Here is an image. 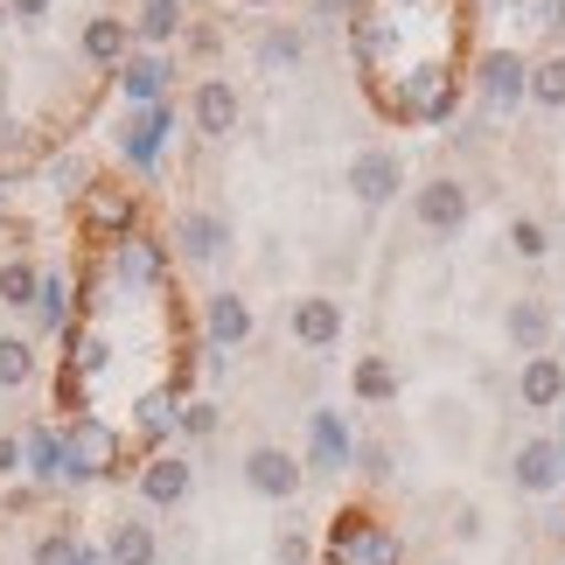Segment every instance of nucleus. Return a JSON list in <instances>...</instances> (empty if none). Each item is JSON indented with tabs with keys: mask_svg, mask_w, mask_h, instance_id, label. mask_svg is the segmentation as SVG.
I'll return each mask as SVG.
<instances>
[{
	"mask_svg": "<svg viewBox=\"0 0 565 565\" xmlns=\"http://www.w3.org/2000/svg\"><path fill=\"white\" fill-rule=\"evenodd\" d=\"M35 294H42L35 266L29 258H8V266H0V300H8V308H35Z\"/></svg>",
	"mask_w": 565,
	"mask_h": 565,
	"instance_id": "21",
	"label": "nucleus"
},
{
	"mask_svg": "<svg viewBox=\"0 0 565 565\" xmlns=\"http://www.w3.org/2000/svg\"><path fill=\"white\" fill-rule=\"evenodd\" d=\"M565 398V363L545 350V356H524V371H516V405L524 412H552Z\"/></svg>",
	"mask_w": 565,
	"mask_h": 565,
	"instance_id": "10",
	"label": "nucleus"
},
{
	"mask_svg": "<svg viewBox=\"0 0 565 565\" xmlns=\"http://www.w3.org/2000/svg\"><path fill=\"white\" fill-rule=\"evenodd\" d=\"M21 454H29V447H21V440H8V433H0V475H14V468H21Z\"/></svg>",
	"mask_w": 565,
	"mask_h": 565,
	"instance_id": "33",
	"label": "nucleus"
},
{
	"mask_svg": "<svg viewBox=\"0 0 565 565\" xmlns=\"http://www.w3.org/2000/svg\"><path fill=\"white\" fill-rule=\"evenodd\" d=\"M510 21L537 42H552V35H565V0H510Z\"/></svg>",
	"mask_w": 565,
	"mask_h": 565,
	"instance_id": "15",
	"label": "nucleus"
},
{
	"mask_svg": "<svg viewBox=\"0 0 565 565\" xmlns=\"http://www.w3.org/2000/svg\"><path fill=\"white\" fill-rule=\"evenodd\" d=\"M287 321H294V342H300V350H335V342H342V308H335L329 294H300Z\"/></svg>",
	"mask_w": 565,
	"mask_h": 565,
	"instance_id": "9",
	"label": "nucleus"
},
{
	"mask_svg": "<svg viewBox=\"0 0 565 565\" xmlns=\"http://www.w3.org/2000/svg\"><path fill=\"white\" fill-rule=\"evenodd\" d=\"M113 565H154V531L140 516H119L113 524Z\"/></svg>",
	"mask_w": 565,
	"mask_h": 565,
	"instance_id": "17",
	"label": "nucleus"
},
{
	"mask_svg": "<svg viewBox=\"0 0 565 565\" xmlns=\"http://www.w3.org/2000/svg\"><path fill=\"white\" fill-rule=\"evenodd\" d=\"M195 126H203L210 140H224L231 126H237V84H224V77L195 84Z\"/></svg>",
	"mask_w": 565,
	"mask_h": 565,
	"instance_id": "11",
	"label": "nucleus"
},
{
	"mask_svg": "<svg viewBox=\"0 0 565 565\" xmlns=\"http://www.w3.org/2000/svg\"><path fill=\"white\" fill-rule=\"evenodd\" d=\"M350 391H356L363 405H391V398H398V363H391V356H363Z\"/></svg>",
	"mask_w": 565,
	"mask_h": 565,
	"instance_id": "13",
	"label": "nucleus"
},
{
	"mask_svg": "<svg viewBox=\"0 0 565 565\" xmlns=\"http://www.w3.org/2000/svg\"><path fill=\"white\" fill-rule=\"evenodd\" d=\"M35 377V350L21 335H0V391H21Z\"/></svg>",
	"mask_w": 565,
	"mask_h": 565,
	"instance_id": "22",
	"label": "nucleus"
},
{
	"mask_svg": "<svg viewBox=\"0 0 565 565\" xmlns=\"http://www.w3.org/2000/svg\"><path fill=\"white\" fill-rule=\"evenodd\" d=\"M161 134H168V105L134 113V119H126V161H154L161 154Z\"/></svg>",
	"mask_w": 565,
	"mask_h": 565,
	"instance_id": "14",
	"label": "nucleus"
},
{
	"mask_svg": "<svg viewBox=\"0 0 565 565\" xmlns=\"http://www.w3.org/2000/svg\"><path fill=\"white\" fill-rule=\"evenodd\" d=\"M398 189H405V161L391 154V147H363V154L350 161V195H356V203L384 210Z\"/></svg>",
	"mask_w": 565,
	"mask_h": 565,
	"instance_id": "5",
	"label": "nucleus"
},
{
	"mask_svg": "<svg viewBox=\"0 0 565 565\" xmlns=\"http://www.w3.org/2000/svg\"><path fill=\"white\" fill-rule=\"evenodd\" d=\"M510 482L524 489V495H552L558 482H565V461H558V440H545V433H537V440H524L510 454Z\"/></svg>",
	"mask_w": 565,
	"mask_h": 565,
	"instance_id": "6",
	"label": "nucleus"
},
{
	"mask_svg": "<svg viewBox=\"0 0 565 565\" xmlns=\"http://www.w3.org/2000/svg\"><path fill=\"white\" fill-rule=\"evenodd\" d=\"M92 552L77 545L71 531H50V537H35V565H84Z\"/></svg>",
	"mask_w": 565,
	"mask_h": 565,
	"instance_id": "24",
	"label": "nucleus"
},
{
	"mask_svg": "<svg viewBox=\"0 0 565 565\" xmlns=\"http://www.w3.org/2000/svg\"><path fill=\"white\" fill-rule=\"evenodd\" d=\"M300 56V35L294 29H273L266 42H258V63H294Z\"/></svg>",
	"mask_w": 565,
	"mask_h": 565,
	"instance_id": "26",
	"label": "nucleus"
},
{
	"mask_svg": "<svg viewBox=\"0 0 565 565\" xmlns=\"http://www.w3.org/2000/svg\"><path fill=\"white\" fill-rule=\"evenodd\" d=\"M475 537H482V510L461 503V510H454V545H475Z\"/></svg>",
	"mask_w": 565,
	"mask_h": 565,
	"instance_id": "30",
	"label": "nucleus"
},
{
	"mask_svg": "<svg viewBox=\"0 0 565 565\" xmlns=\"http://www.w3.org/2000/svg\"><path fill=\"white\" fill-rule=\"evenodd\" d=\"M510 252L516 258H545L552 252V231L537 224V216H516V224H510Z\"/></svg>",
	"mask_w": 565,
	"mask_h": 565,
	"instance_id": "25",
	"label": "nucleus"
},
{
	"mask_svg": "<svg viewBox=\"0 0 565 565\" xmlns=\"http://www.w3.org/2000/svg\"><path fill=\"white\" fill-rule=\"evenodd\" d=\"M35 308H42V321H56V315H63V279H42Z\"/></svg>",
	"mask_w": 565,
	"mask_h": 565,
	"instance_id": "31",
	"label": "nucleus"
},
{
	"mask_svg": "<svg viewBox=\"0 0 565 565\" xmlns=\"http://www.w3.org/2000/svg\"><path fill=\"white\" fill-rule=\"evenodd\" d=\"M175 245H182L189 258H224V224H216V216H203V210H189L182 224H175Z\"/></svg>",
	"mask_w": 565,
	"mask_h": 565,
	"instance_id": "16",
	"label": "nucleus"
},
{
	"mask_svg": "<svg viewBox=\"0 0 565 565\" xmlns=\"http://www.w3.org/2000/svg\"><path fill=\"white\" fill-rule=\"evenodd\" d=\"M84 56H92V63H119L126 56V21H113V14L84 21Z\"/></svg>",
	"mask_w": 565,
	"mask_h": 565,
	"instance_id": "20",
	"label": "nucleus"
},
{
	"mask_svg": "<svg viewBox=\"0 0 565 565\" xmlns=\"http://www.w3.org/2000/svg\"><path fill=\"white\" fill-rule=\"evenodd\" d=\"M356 468L371 475V482H391V447H384V440H363V447H356Z\"/></svg>",
	"mask_w": 565,
	"mask_h": 565,
	"instance_id": "27",
	"label": "nucleus"
},
{
	"mask_svg": "<svg viewBox=\"0 0 565 565\" xmlns=\"http://www.w3.org/2000/svg\"><path fill=\"white\" fill-rule=\"evenodd\" d=\"M531 105L565 113V56H537V63H531Z\"/></svg>",
	"mask_w": 565,
	"mask_h": 565,
	"instance_id": "19",
	"label": "nucleus"
},
{
	"mask_svg": "<svg viewBox=\"0 0 565 565\" xmlns=\"http://www.w3.org/2000/svg\"><path fill=\"white\" fill-rule=\"evenodd\" d=\"M245 482L266 495V503H287V495H300L308 468H300V454H287V447H252L245 454Z\"/></svg>",
	"mask_w": 565,
	"mask_h": 565,
	"instance_id": "4",
	"label": "nucleus"
},
{
	"mask_svg": "<svg viewBox=\"0 0 565 565\" xmlns=\"http://www.w3.org/2000/svg\"><path fill=\"white\" fill-rule=\"evenodd\" d=\"M245 335H252L245 294H216V300H210V342H216V350H237Z\"/></svg>",
	"mask_w": 565,
	"mask_h": 565,
	"instance_id": "12",
	"label": "nucleus"
},
{
	"mask_svg": "<svg viewBox=\"0 0 565 565\" xmlns=\"http://www.w3.org/2000/svg\"><path fill=\"white\" fill-rule=\"evenodd\" d=\"M279 565H308V537H300V531L279 537Z\"/></svg>",
	"mask_w": 565,
	"mask_h": 565,
	"instance_id": "32",
	"label": "nucleus"
},
{
	"mask_svg": "<svg viewBox=\"0 0 565 565\" xmlns=\"http://www.w3.org/2000/svg\"><path fill=\"white\" fill-rule=\"evenodd\" d=\"M468 210H475V195H468V182H454V175H433L419 195H412V216H419L426 237H461Z\"/></svg>",
	"mask_w": 565,
	"mask_h": 565,
	"instance_id": "2",
	"label": "nucleus"
},
{
	"mask_svg": "<svg viewBox=\"0 0 565 565\" xmlns=\"http://www.w3.org/2000/svg\"><path fill=\"white\" fill-rule=\"evenodd\" d=\"M8 8H14L21 21H42V14H50V0H8Z\"/></svg>",
	"mask_w": 565,
	"mask_h": 565,
	"instance_id": "34",
	"label": "nucleus"
},
{
	"mask_svg": "<svg viewBox=\"0 0 565 565\" xmlns=\"http://www.w3.org/2000/svg\"><path fill=\"white\" fill-rule=\"evenodd\" d=\"M531 98V56L510 50V42H495V50L475 56V105H482L489 119L516 113V105Z\"/></svg>",
	"mask_w": 565,
	"mask_h": 565,
	"instance_id": "1",
	"label": "nucleus"
},
{
	"mask_svg": "<svg viewBox=\"0 0 565 565\" xmlns=\"http://www.w3.org/2000/svg\"><path fill=\"white\" fill-rule=\"evenodd\" d=\"M134 29H140L147 42H168V35H175V29H182V0H147V8H140V21H134Z\"/></svg>",
	"mask_w": 565,
	"mask_h": 565,
	"instance_id": "23",
	"label": "nucleus"
},
{
	"mask_svg": "<svg viewBox=\"0 0 565 565\" xmlns=\"http://www.w3.org/2000/svg\"><path fill=\"white\" fill-rule=\"evenodd\" d=\"M315 454H321V461H342V433H335L329 412H315Z\"/></svg>",
	"mask_w": 565,
	"mask_h": 565,
	"instance_id": "29",
	"label": "nucleus"
},
{
	"mask_svg": "<svg viewBox=\"0 0 565 565\" xmlns=\"http://www.w3.org/2000/svg\"><path fill=\"white\" fill-rule=\"evenodd\" d=\"M182 433H195V440H210V433H216V405H210V398L182 405Z\"/></svg>",
	"mask_w": 565,
	"mask_h": 565,
	"instance_id": "28",
	"label": "nucleus"
},
{
	"mask_svg": "<svg viewBox=\"0 0 565 565\" xmlns=\"http://www.w3.org/2000/svg\"><path fill=\"white\" fill-rule=\"evenodd\" d=\"M119 77H126V98H140V105H161V92H168V63L161 56H134Z\"/></svg>",
	"mask_w": 565,
	"mask_h": 565,
	"instance_id": "18",
	"label": "nucleus"
},
{
	"mask_svg": "<svg viewBox=\"0 0 565 565\" xmlns=\"http://www.w3.org/2000/svg\"><path fill=\"white\" fill-rule=\"evenodd\" d=\"M335 565H398V537H391L377 516L350 510L335 524Z\"/></svg>",
	"mask_w": 565,
	"mask_h": 565,
	"instance_id": "3",
	"label": "nucleus"
},
{
	"mask_svg": "<svg viewBox=\"0 0 565 565\" xmlns=\"http://www.w3.org/2000/svg\"><path fill=\"white\" fill-rule=\"evenodd\" d=\"M503 335H510V350L516 356H545V342H552V308L537 294H510V308H503Z\"/></svg>",
	"mask_w": 565,
	"mask_h": 565,
	"instance_id": "7",
	"label": "nucleus"
},
{
	"mask_svg": "<svg viewBox=\"0 0 565 565\" xmlns=\"http://www.w3.org/2000/svg\"><path fill=\"white\" fill-rule=\"evenodd\" d=\"M189 489H195V468L182 454H154V461L140 468V503L147 510H175V503H189Z\"/></svg>",
	"mask_w": 565,
	"mask_h": 565,
	"instance_id": "8",
	"label": "nucleus"
}]
</instances>
